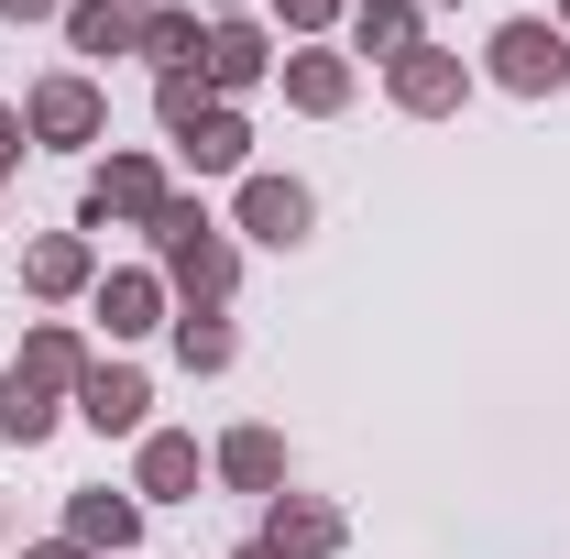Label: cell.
<instances>
[{"mask_svg":"<svg viewBox=\"0 0 570 559\" xmlns=\"http://www.w3.org/2000/svg\"><path fill=\"white\" fill-rule=\"evenodd\" d=\"M165 198H176L165 154L121 143V154H99V165H88V187H77V231H154V209H165Z\"/></svg>","mask_w":570,"mask_h":559,"instance_id":"1","label":"cell"},{"mask_svg":"<svg viewBox=\"0 0 570 559\" xmlns=\"http://www.w3.org/2000/svg\"><path fill=\"white\" fill-rule=\"evenodd\" d=\"M22 133H33V154H99V143H110V88H99L88 67L33 77V99H22Z\"/></svg>","mask_w":570,"mask_h":559,"instance_id":"2","label":"cell"},{"mask_svg":"<svg viewBox=\"0 0 570 559\" xmlns=\"http://www.w3.org/2000/svg\"><path fill=\"white\" fill-rule=\"evenodd\" d=\"M483 77H494L504 99H560L570 88V33L538 22V11H504L494 33H483Z\"/></svg>","mask_w":570,"mask_h":559,"instance_id":"3","label":"cell"},{"mask_svg":"<svg viewBox=\"0 0 570 559\" xmlns=\"http://www.w3.org/2000/svg\"><path fill=\"white\" fill-rule=\"evenodd\" d=\"M230 231H242V242H264V253H296V242L318 231V198H307V176H275V165H253V176L230 187Z\"/></svg>","mask_w":570,"mask_h":559,"instance_id":"4","label":"cell"},{"mask_svg":"<svg viewBox=\"0 0 570 559\" xmlns=\"http://www.w3.org/2000/svg\"><path fill=\"white\" fill-rule=\"evenodd\" d=\"M88 318H99L110 341H154V330L176 318V296H165V275H154V264H99V285H88Z\"/></svg>","mask_w":570,"mask_h":559,"instance_id":"5","label":"cell"},{"mask_svg":"<svg viewBox=\"0 0 570 559\" xmlns=\"http://www.w3.org/2000/svg\"><path fill=\"white\" fill-rule=\"evenodd\" d=\"M384 99H395L406 121H461V99H472V67H461L450 45H417V56H395V67H384Z\"/></svg>","mask_w":570,"mask_h":559,"instance_id":"6","label":"cell"},{"mask_svg":"<svg viewBox=\"0 0 570 559\" xmlns=\"http://www.w3.org/2000/svg\"><path fill=\"white\" fill-rule=\"evenodd\" d=\"M264 549H285V559H341L352 549V516L330 504V493H264Z\"/></svg>","mask_w":570,"mask_h":559,"instance_id":"7","label":"cell"},{"mask_svg":"<svg viewBox=\"0 0 570 559\" xmlns=\"http://www.w3.org/2000/svg\"><path fill=\"white\" fill-rule=\"evenodd\" d=\"M275 88H285V110H307V121H341L362 99V67L341 56V45H296V56H275Z\"/></svg>","mask_w":570,"mask_h":559,"instance_id":"8","label":"cell"},{"mask_svg":"<svg viewBox=\"0 0 570 559\" xmlns=\"http://www.w3.org/2000/svg\"><path fill=\"white\" fill-rule=\"evenodd\" d=\"M275 56H285V45L253 22V11H219V22H209V56H198V67H209L219 99H242V88H264V77H275Z\"/></svg>","mask_w":570,"mask_h":559,"instance_id":"9","label":"cell"},{"mask_svg":"<svg viewBox=\"0 0 570 559\" xmlns=\"http://www.w3.org/2000/svg\"><path fill=\"white\" fill-rule=\"evenodd\" d=\"M77 418L99 428V439H142V428H154V384H142V362H88Z\"/></svg>","mask_w":570,"mask_h":559,"instance_id":"10","label":"cell"},{"mask_svg":"<svg viewBox=\"0 0 570 559\" xmlns=\"http://www.w3.org/2000/svg\"><path fill=\"white\" fill-rule=\"evenodd\" d=\"M56 538H77L88 559H132L142 549V493H110V483L67 493V527H56Z\"/></svg>","mask_w":570,"mask_h":559,"instance_id":"11","label":"cell"},{"mask_svg":"<svg viewBox=\"0 0 570 559\" xmlns=\"http://www.w3.org/2000/svg\"><path fill=\"white\" fill-rule=\"evenodd\" d=\"M198 472H209V450H198L187 428H142V439H132V493H142V504H187Z\"/></svg>","mask_w":570,"mask_h":559,"instance_id":"12","label":"cell"},{"mask_svg":"<svg viewBox=\"0 0 570 559\" xmlns=\"http://www.w3.org/2000/svg\"><path fill=\"white\" fill-rule=\"evenodd\" d=\"M22 285H33L45 307L88 296V285H99V242H88V231H33V242H22Z\"/></svg>","mask_w":570,"mask_h":559,"instance_id":"13","label":"cell"},{"mask_svg":"<svg viewBox=\"0 0 570 559\" xmlns=\"http://www.w3.org/2000/svg\"><path fill=\"white\" fill-rule=\"evenodd\" d=\"M142 11L154 0H67V56H88V67H110V56H142Z\"/></svg>","mask_w":570,"mask_h":559,"instance_id":"14","label":"cell"},{"mask_svg":"<svg viewBox=\"0 0 570 559\" xmlns=\"http://www.w3.org/2000/svg\"><path fill=\"white\" fill-rule=\"evenodd\" d=\"M209 472H219L230 493H253V504H264V493H285V439H275L264 418H242V428H219Z\"/></svg>","mask_w":570,"mask_h":559,"instance_id":"15","label":"cell"},{"mask_svg":"<svg viewBox=\"0 0 570 559\" xmlns=\"http://www.w3.org/2000/svg\"><path fill=\"white\" fill-rule=\"evenodd\" d=\"M11 373H22V384H45V395H67V406H77V384H88V341H77L67 318H33V330H22V351H11Z\"/></svg>","mask_w":570,"mask_h":559,"instance_id":"16","label":"cell"},{"mask_svg":"<svg viewBox=\"0 0 570 559\" xmlns=\"http://www.w3.org/2000/svg\"><path fill=\"white\" fill-rule=\"evenodd\" d=\"M428 45V11L417 0H352V67L373 56V67H395V56H417Z\"/></svg>","mask_w":570,"mask_h":559,"instance_id":"17","label":"cell"},{"mask_svg":"<svg viewBox=\"0 0 570 559\" xmlns=\"http://www.w3.org/2000/svg\"><path fill=\"white\" fill-rule=\"evenodd\" d=\"M176 154H187V176H198V187H209V176H230V187H242V176H253V121L219 99V110H209L187 143H176Z\"/></svg>","mask_w":570,"mask_h":559,"instance_id":"18","label":"cell"},{"mask_svg":"<svg viewBox=\"0 0 570 559\" xmlns=\"http://www.w3.org/2000/svg\"><path fill=\"white\" fill-rule=\"evenodd\" d=\"M165 330H176V373H198V384H209V373H230V362H242V330H230L219 307H176Z\"/></svg>","mask_w":570,"mask_h":559,"instance_id":"19","label":"cell"},{"mask_svg":"<svg viewBox=\"0 0 570 559\" xmlns=\"http://www.w3.org/2000/svg\"><path fill=\"white\" fill-rule=\"evenodd\" d=\"M198 56H209V22H198L187 0H154V11H142V67L176 77V67H198Z\"/></svg>","mask_w":570,"mask_h":559,"instance_id":"20","label":"cell"},{"mask_svg":"<svg viewBox=\"0 0 570 559\" xmlns=\"http://www.w3.org/2000/svg\"><path fill=\"white\" fill-rule=\"evenodd\" d=\"M56 428H67V395H45V384L0 373V439H11V450H45Z\"/></svg>","mask_w":570,"mask_h":559,"instance_id":"21","label":"cell"},{"mask_svg":"<svg viewBox=\"0 0 570 559\" xmlns=\"http://www.w3.org/2000/svg\"><path fill=\"white\" fill-rule=\"evenodd\" d=\"M219 110V88H209V67H176V77H154V121H165V143H187L198 121Z\"/></svg>","mask_w":570,"mask_h":559,"instance_id":"22","label":"cell"},{"mask_svg":"<svg viewBox=\"0 0 570 559\" xmlns=\"http://www.w3.org/2000/svg\"><path fill=\"white\" fill-rule=\"evenodd\" d=\"M275 22L296 33V45H318L330 22H352V0H275Z\"/></svg>","mask_w":570,"mask_h":559,"instance_id":"23","label":"cell"},{"mask_svg":"<svg viewBox=\"0 0 570 559\" xmlns=\"http://www.w3.org/2000/svg\"><path fill=\"white\" fill-rule=\"evenodd\" d=\"M22 143H33V133H22V110L0 99V187H11V165H22Z\"/></svg>","mask_w":570,"mask_h":559,"instance_id":"24","label":"cell"},{"mask_svg":"<svg viewBox=\"0 0 570 559\" xmlns=\"http://www.w3.org/2000/svg\"><path fill=\"white\" fill-rule=\"evenodd\" d=\"M0 22H67V0H0Z\"/></svg>","mask_w":570,"mask_h":559,"instance_id":"25","label":"cell"},{"mask_svg":"<svg viewBox=\"0 0 570 559\" xmlns=\"http://www.w3.org/2000/svg\"><path fill=\"white\" fill-rule=\"evenodd\" d=\"M22 559H88V549H77V538H33Z\"/></svg>","mask_w":570,"mask_h":559,"instance_id":"26","label":"cell"},{"mask_svg":"<svg viewBox=\"0 0 570 559\" xmlns=\"http://www.w3.org/2000/svg\"><path fill=\"white\" fill-rule=\"evenodd\" d=\"M198 11H253V0H198Z\"/></svg>","mask_w":570,"mask_h":559,"instance_id":"27","label":"cell"},{"mask_svg":"<svg viewBox=\"0 0 570 559\" xmlns=\"http://www.w3.org/2000/svg\"><path fill=\"white\" fill-rule=\"evenodd\" d=\"M242 559H285V549H264V538H253V549H242Z\"/></svg>","mask_w":570,"mask_h":559,"instance_id":"28","label":"cell"},{"mask_svg":"<svg viewBox=\"0 0 570 559\" xmlns=\"http://www.w3.org/2000/svg\"><path fill=\"white\" fill-rule=\"evenodd\" d=\"M0 538H11V504H0Z\"/></svg>","mask_w":570,"mask_h":559,"instance_id":"29","label":"cell"},{"mask_svg":"<svg viewBox=\"0 0 570 559\" xmlns=\"http://www.w3.org/2000/svg\"><path fill=\"white\" fill-rule=\"evenodd\" d=\"M560 33H570V0H560Z\"/></svg>","mask_w":570,"mask_h":559,"instance_id":"30","label":"cell"},{"mask_svg":"<svg viewBox=\"0 0 570 559\" xmlns=\"http://www.w3.org/2000/svg\"><path fill=\"white\" fill-rule=\"evenodd\" d=\"M132 559H142V549H132Z\"/></svg>","mask_w":570,"mask_h":559,"instance_id":"31","label":"cell"}]
</instances>
